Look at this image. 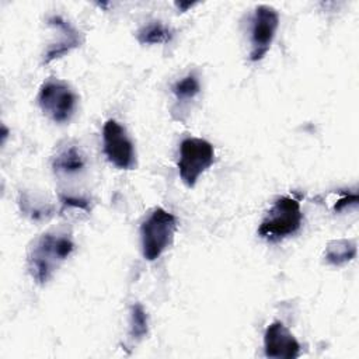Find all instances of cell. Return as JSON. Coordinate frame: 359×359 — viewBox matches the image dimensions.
I'll return each mask as SVG.
<instances>
[{
    "instance_id": "obj_1",
    "label": "cell",
    "mask_w": 359,
    "mask_h": 359,
    "mask_svg": "<svg viewBox=\"0 0 359 359\" xmlns=\"http://www.w3.org/2000/svg\"><path fill=\"white\" fill-rule=\"evenodd\" d=\"M73 250L74 244L67 234L43 233L28 250L27 268L29 275L36 283L45 285Z\"/></svg>"
},
{
    "instance_id": "obj_2",
    "label": "cell",
    "mask_w": 359,
    "mask_h": 359,
    "mask_svg": "<svg viewBox=\"0 0 359 359\" xmlns=\"http://www.w3.org/2000/svg\"><path fill=\"white\" fill-rule=\"evenodd\" d=\"M303 223V213L297 199L292 196H280L269 208L259 223L258 234L261 238L278 243L294 234Z\"/></svg>"
},
{
    "instance_id": "obj_3",
    "label": "cell",
    "mask_w": 359,
    "mask_h": 359,
    "mask_svg": "<svg viewBox=\"0 0 359 359\" xmlns=\"http://www.w3.org/2000/svg\"><path fill=\"white\" fill-rule=\"evenodd\" d=\"M177 231V217L156 208L140 226L142 254L147 261H156L172 243Z\"/></svg>"
},
{
    "instance_id": "obj_4",
    "label": "cell",
    "mask_w": 359,
    "mask_h": 359,
    "mask_svg": "<svg viewBox=\"0 0 359 359\" xmlns=\"http://www.w3.org/2000/svg\"><path fill=\"white\" fill-rule=\"evenodd\" d=\"M215 163L213 144L205 139L187 137L180 144L178 172L188 188H194L199 177Z\"/></svg>"
},
{
    "instance_id": "obj_5",
    "label": "cell",
    "mask_w": 359,
    "mask_h": 359,
    "mask_svg": "<svg viewBox=\"0 0 359 359\" xmlns=\"http://www.w3.org/2000/svg\"><path fill=\"white\" fill-rule=\"evenodd\" d=\"M42 112L56 123L69 122L77 105V95L70 86L57 79L46 80L38 93Z\"/></svg>"
},
{
    "instance_id": "obj_6",
    "label": "cell",
    "mask_w": 359,
    "mask_h": 359,
    "mask_svg": "<svg viewBox=\"0 0 359 359\" xmlns=\"http://www.w3.org/2000/svg\"><path fill=\"white\" fill-rule=\"evenodd\" d=\"M104 153L119 170L136 168V151L125 128L115 119H108L102 128Z\"/></svg>"
},
{
    "instance_id": "obj_7",
    "label": "cell",
    "mask_w": 359,
    "mask_h": 359,
    "mask_svg": "<svg viewBox=\"0 0 359 359\" xmlns=\"http://www.w3.org/2000/svg\"><path fill=\"white\" fill-rule=\"evenodd\" d=\"M279 25V14L275 8L261 4L255 8L251 20L250 60H261L269 50Z\"/></svg>"
},
{
    "instance_id": "obj_8",
    "label": "cell",
    "mask_w": 359,
    "mask_h": 359,
    "mask_svg": "<svg viewBox=\"0 0 359 359\" xmlns=\"http://www.w3.org/2000/svg\"><path fill=\"white\" fill-rule=\"evenodd\" d=\"M264 352L272 359H293L300 355V344L283 323L273 321L264 334Z\"/></svg>"
},
{
    "instance_id": "obj_9",
    "label": "cell",
    "mask_w": 359,
    "mask_h": 359,
    "mask_svg": "<svg viewBox=\"0 0 359 359\" xmlns=\"http://www.w3.org/2000/svg\"><path fill=\"white\" fill-rule=\"evenodd\" d=\"M48 24L59 32L60 38H59V41H56L46 49L45 55H43V63H49L55 59L62 57L63 55L69 53L72 49L80 46V43L83 42L81 34L69 21H66L60 15L49 17Z\"/></svg>"
},
{
    "instance_id": "obj_10",
    "label": "cell",
    "mask_w": 359,
    "mask_h": 359,
    "mask_svg": "<svg viewBox=\"0 0 359 359\" xmlns=\"http://www.w3.org/2000/svg\"><path fill=\"white\" fill-rule=\"evenodd\" d=\"M52 167L59 175H76L84 170L86 157L77 146H66L55 154Z\"/></svg>"
},
{
    "instance_id": "obj_11",
    "label": "cell",
    "mask_w": 359,
    "mask_h": 359,
    "mask_svg": "<svg viewBox=\"0 0 359 359\" xmlns=\"http://www.w3.org/2000/svg\"><path fill=\"white\" fill-rule=\"evenodd\" d=\"M324 257L331 265H344L356 257V243L346 238L332 240L328 243Z\"/></svg>"
},
{
    "instance_id": "obj_12",
    "label": "cell",
    "mask_w": 359,
    "mask_h": 359,
    "mask_svg": "<svg viewBox=\"0 0 359 359\" xmlns=\"http://www.w3.org/2000/svg\"><path fill=\"white\" fill-rule=\"evenodd\" d=\"M136 38L142 45L167 43L172 38V31L160 21H151L137 31Z\"/></svg>"
},
{
    "instance_id": "obj_13",
    "label": "cell",
    "mask_w": 359,
    "mask_h": 359,
    "mask_svg": "<svg viewBox=\"0 0 359 359\" xmlns=\"http://www.w3.org/2000/svg\"><path fill=\"white\" fill-rule=\"evenodd\" d=\"M172 93L178 101H188L195 98L201 91V84L194 73L187 74L172 86Z\"/></svg>"
},
{
    "instance_id": "obj_14",
    "label": "cell",
    "mask_w": 359,
    "mask_h": 359,
    "mask_svg": "<svg viewBox=\"0 0 359 359\" xmlns=\"http://www.w3.org/2000/svg\"><path fill=\"white\" fill-rule=\"evenodd\" d=\"M147 314L142 304L136 303L130 307V330L129 335L132 338L140 339L147 334Z\"/></svg>"
},
{
    "instance_id": "obj_15",
    "label": "cell",
    "mask_w": 359,
    "mask_h": 359,
    "mask_svg": "<svg viewBox=\"0 0 359 359\" xmlns=\"http://www.w3.org/2000/svg\"><path fill=\"white\" fill-rule=\"evenodd\" d=\"M60 201L63 206H70V208H77L83 210H88V202L83 198H74V196H60Z\"/></svg>"
},
{
    "instance_id": "obj_16",
    "label": "cell",
    "mask_w": 359,
    "mask_h": 359,
    "mask_svg": "<svg viewBox=\"0 0 359 359\" xmlns=\"http://www.w3.org/2000/svg\"><path fill=\"white\" fill-rule=\"evenodd\" d=\"M358 195L356 194H349V195H346V196H344L342 199H339V201H337V203H335V206H334V210L335 212H341V210H344L346 206H355V205H358Z\"/></svg>"
},
{
    "instance_id": "obj_17",
    "label": "cell",
    "mask_w": 359,
    "mask_h": 359,
    "mask_svg": "<svg viewBox=\"0 0 359 359\" xmlns=\"http://www.w3.org/2000/svg\"><path fill=\"white\" fill-rule=\"evenodd\" d=\"M194 4H195V3H182V1H180V3H178V1H177V3H175V6H177V7H178V8H180V10H181V11H185V10H187V8H189V7H192V6H194Z\"/></svg>"
}]
</instances>
